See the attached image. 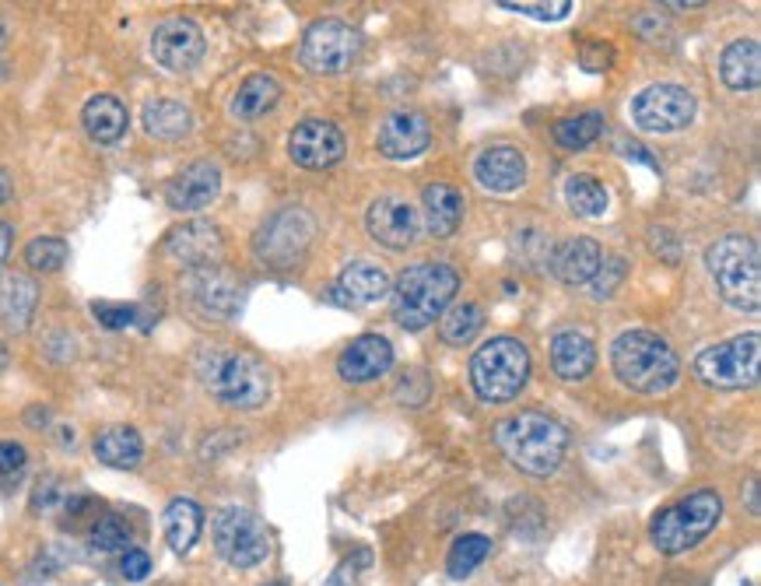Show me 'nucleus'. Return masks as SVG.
Listing matches in <instances>:
<instances>
[{
  "label": "nucleus",
  "mask_w": 761,
  "mask_h": 586,
  "mask_svg": "<svg viewBox=\"0 0 761 586\" xmlns=\"http://www.w3.org/2000/svg\"><path fill=\"white\" fill-rule=\"evenodd\" d=\"M456 292H459V274L450 263L439 260L411 263L397 278V285L389 289V295H394V319L404 330H424L453 306Z\"/></svg>",
  "instance_id": "f03ea898"
},
{
  "label": "nucleus",
  "mask_w": 761,
  "mask_h": 586,
  "mask_svg": "<svg viewBox=\"0 0 761 586\" xmlns=\"http://www.w3.org/2000/svg\"><path fill=\"white\" fill-rule=\"evenodd\" d=\"M288 155L303 169H330L344 158V134L330 120L309 116L288 137Z\"/></svg>",
  "instance_id": "4468645a"
},
{
  "label": "nucleus",
  "mask_w": 761,
  "mask_h": 586,
  "mask_svg": "<svg viewBox=\"0 0 761 586\" xmlns=\"http://www.w3.org/2000/svg\"><path fill=\"white\" fill-rule=\"evenodd\" d=\"M502 11H516V14H530L537 18V22H558V18H565L572 11L569 0H558V4H499Z\"/></svg>",
  "instance_id": "a19ab883"
},
{
  "label": "nucleus",
  "mask_w": 761,
  "mask_h": 586,
  "mask_svg": "<svg viewBox=\"0 0 761 586\" xmlns=\"http://www.w3.org/2000/svg\"><path fill=\"white\" fill-rule=\"evenodd\" d=\"M625 151H628V158H643V162H649L652 169H660V162H657V158H649L643 145H632V148H625Z\"/></svg>",
  "instance_id": "de8ad7c7"
},
{
  "label": "nucleus",
  "mask_w": 761,
  "mask_h": 586,
  "mask_svg": "<svg viewBox=\"0 0 761 586\" xmlns=\"http://www.w3.org/2000/svg\"><path fill=\"white\" fill-rule=\"evenodd\" d=\"M481 327H485V309L477 306V302H459V306H450L446 313L439 316V334H442V341L456 345V348L470 345Z\"/></svg>",
  "instance_id": "473e14b6"
},
{
  "label": "nucleus",
  "mask_w": 761,
  "mask_h": 586,
  "mask_svg": "<svg viewBox=\"0 0 761 586\" xmlns=\"http://www.w3.org/2000/svg\"><path fill=\"white\" fill-rule=\"evenodd\" d=\"M166 250L193 271H211L222 263V233L211 222H186L172 228L166 239Z\"/></svg>",
  "instance_id": "2eb2a0df"
},
{
  "label": "nucleus",
  "mask_w": 761,
  "mask_h": 586,
  "mask_svg": "<svg viewBox=\"0 0 761 586\" xmlns=\"http://www.w3.org/2000/svg\"><path fill=\"white\" fill-rule=\"evenodd\" d=\"M719 78L734 92H754L761 81V46L758 40H737L723 49L719 57Z\"/></svg>",
  "instance_id": "393cba45"
},
{
  "label": "nucleus",
  "mask_w": 761,
  "mask_h": 586,
  "mask_svg": "<svg viewBox=\"0 0 761 586\" xmlns=\"http://www.w3.org/2000/svg\"><path fill=\"white\" fill-rule=\"evenodd\" d=\"M81 123L95 145H116V140L127 134V105L116 95H95L84 102Z\"/></svg>",
  "instance_id": "a878e982"
},
{
  "label": "nucleus",
  "mask_w": 761,
  "mask_h": 586,
  "mask_svg": "<svg viewBox=\"0 0 761 586\" xmlns=\"http://www.w3.org/2000/svg\"><path fill=\"white\" fill-rule=\"evenodd\" d=\"M709 274L716 281V292L730 302L734 309L754 313L761 302V257L758 243L751 236H723L705 253Z\"/></svg>",
  "instance_id": "39448f33"
},
{
  "label": "nucleus",
  "mask_w": 761,
  "mask_h": 586,
  "mask_svg": "<svg viewBox=\"0 0 761 586\" xmlns=\"http://www.w3.org/2000/svg\"><path fill=\"white\" fill-rule=\"evenodd\" d=\"M268 586H288V583H268Z\"/></svg>",
  "instance_id": "603ef678"
},
{
  "label": "nucleus",
  "mask_w": 761,
  "mask_h": 586,
  "mask_svg": "<svg viewBox=\"0 0 761 586\" xmlns=\"http://www.w3.org/2000/svg\"><path fill=\"white\" fill-rule=\"evenodd\" d=\"M151 57L172 75H186L204 57V32L190 18H166L151 32Z\"/></svg>",
  "instance_id": "ddd939ff"
},
{
  "label": "nucleus",
  "mask_w": 761,
  "mask_h": 586,
  "mask_svg": "<svg viewBox=\"0 0 761 586\" xmlns=\"http://www.w3.org/2000/svg\"><path fill=\"white\" fill-rule=\"evenodd\" d=\"M389 274L373 260H355L348 263L338 278V289H333V298L341 306H373V302L389 295Z\"/></svg>",
  "instance_id": "4be33fe9"
},
{
  "label": "nucleus",
  "mask_w": 761,
  "mask_h": 586,
  "mask_svg": "<svg viewBox=\"0 0 761 586\" xmlns=\"http://www.w3.org/2000/svg\"><path fill=\"white\" fill-rule=\"evenodd\" d=\"M204 530V509L193 499H172L166 509V541L175 555H190L193 544L201 541Z\"/></svg>",
  "instance_id": "c85d7f7f"
},
{
  "label": "nucleus",
  "mask_w": 761,
  "mask_h": 586,
  "mask_svg": "<svg viewBox=\"0 0 761 586\" xmlns=\"http://www.w3.org/2000/svg\"><path fill=\"white\" fill-rule=\"evenodd\" d=\"M8 198H11V180H8V172H0V204Z\"/></svg>",
  "instance_id": "09e8293b"
},
{
  "label": "nucleus",
  "mask_w": 761,
  "mask_h": 586,
  "mask_svg": "<svg viewBox=\"0 0 761 586\" xmlns=\"http://www.w3.org/2000/svg\"><path fill=\"white\" fill-rule=\"evenodd\" d=\"M421 204H424V225H429V233L435 239H450L459 218H464V198L446 183H432L424 187Z\"/></svg>",
  "instance_id": "cd10ccee"
},
{
  "label": "nucleus",
  "mask_w": 761,
  "mask_h": 586,
  "mask_svg": "<svg viewBox=\"0 0 761 586\" xmlns=\"http://www.w3.org/2000/svg\"><path fill=\"white\" fill-rule=\"evenodd\" d=\"M614 376L635 394H663L678 383L681 362L660 334L652 330H628L611 345Z\"/></svg>",
  "instance_id": "7ed1b4c3"
},
{
  "label": "nucleus",
  "mask_w": 761,
  "mask_h": 586,
  "mask_svg": "<svg viewBox=\"0 0 761 586\" xmlns=\"http://www.w3.org/2000/svg\"><path fill=\"white\" fill-rule=\"evenodd\" d=\"M4 369H8V348L0 345V372H4Z\"/></svg>",
  "instance_id": "3c124183"
},
{
  "label": "nucleus",
  "mask_w": 761,
  "mask_h": 586,
  "mask_svg": "<svg viewBox=\"0 0 761 586\" xmlns=\"http://www.w3.org/2000/svg\"><path fill=\"white\" fill-rule=\"evenodd\" d=\"M186 298L197 316H204L207 324H225V319H232L236 309H239V289L232 278H225L218 268L211 271H197L190 278L186 285Z\"/></svg>",
  "instance_id": "dca6fc26"
},
{
  "label": "nucleus",
  "mask_w": 761,
  "mask_h": 586,
  "mask_svg": "<svg viewBox=\"0 0 761 586\" xmlns=\"http://www.w3.org/2000/svg\"><path fill=\"white\" fill-rule=\"evenodd\" d=\"M25 460H29V453H25L22 442H14V439L0 442V474H4V477L22 474L25 471Z\"/></svg>",
  "instance_id": "79ce46f5"
},
{
  "label": "nucleus",
  "mask_w": 761,
  "mask_h": 586,
  "mask_svg": "<svg viewBox=\"0 0 761 586\" xmlns=\"http://www.w3.org/2000/svg\"><path fill=\"white\" fill-rule=\"evenodd\" d=\"M600 263H604L600 243L576 236V239H565L552 253V274L561 285H587V281H593V274L600 271Z\"/></svg>",
  "instance_id": "5701e85b"
},
{
  "label": "nucleus",
  "mask_w": 761,
  "mask_h": 586,
  "mask_svg": "<svg viewBox=\"0 0 761 586\" xmlns=\"http://www.w3.org/2000/svg\"><path fill=\"white\" fill-rule=\"evenodd\" d=\"M600 131H604V113L593 110V113H579V116H569V120H558L555 123V140L565 151H582L600 137Z\"/></svg>",
  "instance_id": "f704fd0d"
},
{
  "label": "nucleus",
  "mask_w": 761,
  "mask_h": 586,
  "mask_svg": "<svg viewBox=\"0 0 761 586\" xmlns=\"http://www.w3.org/2000/svg\"><path fill=\"white\" fill-rule=\"evenodd\" d=\"M723 517V499L713 488H698L688 499L667 506L649 527V538L657 544V552L663 555H681L688 548H695L716 530Z\"/></svg>",
  "instance_id": "0eeeda50"
},
{
  "label": "nucleus",
  "mask_w": 761,
  "mask_h": 586,
  "mask_svg": "<svg viewBox=\"0 0 761 586\" xmlns=\"http://www.w3.org/2000/svg\"><path fill=\"white\" fill-rule=\"evenodd\" d=\"M95 457L110 467L130 471L140 464V457H145V442H140V436L130 425H113V429H105L95 439Z\"/></svg>",
  "instance_id": "2f4dec72"
},
{
  "label": "nucleus",
  "mask_w": 761,
  "mask_h": 586,
  "mask_svg": "<svg viewBox=\"0 0 761 586\" xmlns=\"http://www.w3.org/2000/svg\"><path fill=\"white\" fill-rule=\"evenodd\" d=\"M389 365H394V345L379 334H362L355 337L338 359V372L344 383H373L379 376H386Z\"/></svg>",
  "instance_id": "f3484780"
},
{
  "label": "nucleus",
  "mask_w": 761,
  "mask_h": 586,
  "mask_svg": "<svg viewBox=\"0 0 761 586\" xmlns=\"http://www.w3.org/2000/svg\"><path fill=\"white\" fill-rule=\"evenodd\" d=\"M201 380L218 404L232 412H257L271 397V372L246 351H207L201 362Z\"/></svg>",
  "instance_id": "20e7f679"
},
{
  "label": "nucleus",
  "mask_w": 761,
  "mask_h": 586,
  "mask_svg": "<svg viewBox=\"0 0 761 586\" xmlns=\"http://www.w3.org/2000/svg\"><path fill=\"white\" fill-rule=\"evenodd\" d=\"M4 43H8V25H4V18H0V49H4Z\"/></svg>",
  "instance_id": "8fccbe9b"
},
{
  "label": "nucleus",
  "mask_w": 761,
  "mask_h": 586,
  "mask_svg": "<svg viewBox=\"0 0 761 586\" xmlns=\"http://www.w3.org/2000/svg\"><path fill=\"white\" fill-rule=\"evenodd\" d=\"M67 260V243L64 239H53V236H43V239H32L25 246V263L32 271H60Z\"/></svg>",
  "instance_id": "4c0bfd02"
},
{
  "label": "nucleus",
  "mask_w": 761,
  "mask_h": 586,
  "mask_svg": "<svg viewBox=\"0 0 761 586\" xmlns=\"http://www.w3.org/2000/svg\"><path fill=\"white\" fill-rule=\"evenodd\" d=\"M488 552H491V541H488L485 534H464V538H456L453 548H450V559H446L450 576H456V579L470 576V573L477 570V565H481V562L488 559Z\"/></svg>",
  "instance_id": "c9c22d12"
},
{
  "label": "nucleus",
  "mask_w": 761,
  "mask_h": 586,
  "mask_svg": "<svg viewBox=\"0 0 761 586\" xmlns=\"http://www.w3.org/2000/svg\"><path fill=\"white\" fill-rule=\"evenodd\" d=\"M695 380L713 386V390H740L758 383L761 369V337L758 334H740L730 341L702 348L695 354Z\"/></svg>",
  "instance_id": "6e6552de"
},
{
  "label": "nucleus",
  "mask_w": 761,
  "mask_h": 586,
  "mask_svg": "<svg viewBox=\"0 0 761 586\" xmlns=\"http://www.w3.org/2000/svg\"><path fill=\"white\" fill-rule=\"evenodd\" d=\"M597 365V348L582 330H558L552 337V369L555 376L579 383L587 380Z\"/></svg>",
  "instance_id": "b1692460"
},
{
  "label": "nucleus",
  "mask_w": 761,
  "mask_h": 586,
  "mask_svg": "<svg viewBox=\"0 0 761 586\" xmlns=\"http://www.w3.org/2000/svg\"><path fill=\"white\" fill-rule=\"evenodd\" d=\"M35 306H39V289H35V281H29L25 274L0 278V324L11 330H25Z\"/></svg>",
  "instance_id": "bb28decb"
},
{
  "label": "nucleus",
  "mask_w": 761,
  "mask_h": 586,
  "mask_svg": "<svg viewBox=\"0 0 761 586\" xmlns=\"http://www.w3.org/2000/svg\"><path fill=\"white\" fill-rule=\"evenodd\" d=\"M474 176H477V183L491 193H512L526 183V158L512 145H495L477 155Z\"/></svg>",
  "instance_id": "412c9836"
},
{
  "label": "nucleus",
  "mask_w": 761,
  "mask_h": 586,
  "mask_svg": "<svg viewBox=\"0 0 761 586\" xmlns=\"http://www.w3.org/2000/svg\"><path fill=\"white\" fill-rule=\"evenodd\" d=\"M365 225H368V236L389 246V250H407V246L418 239V211L397 198H379L368 207Z\"/></svg>",
  "instance_id": "a211bd4d"
},
{
  "label": "nucleus",
  "mask_w": 761,
  "mask_h": 586,
  "mask_svg": "<svg viewBox=\"0 0 761 586\" xmlns=\"http://www.w3.org/2000/svg\"><path fill=\"white\" fill-rule=\"evenodd\" d=\"M495 442L516 471L547 477L561 467L565 450H569V432H565L561 421L544 412H520L499 421Z\"/></svg>",
  "instance_id": "f257e3e1"
},
{
  "label": "nucleus",
  "mask_w": 761,
  "mask_h": 586,
  "mask_svg": "<svg viewBox=\"0 0 761 586\" xmlns=\"http://www.w3.org/2000/svg\"><path fill=\"white\" fill-rule=\"evenodd\" d=\"M53 485H57V477H46V482H39V492H35V509H49L53 503H57V488H53Z\"/></svg>",
  "instance_id": "a18cd8bd"
},
{
  "label": "nucleus",
  "mask_w": 761,
  "mask_h": 586,
  "mask_svg": "<svg viewBox=\"0 0 761 586\" xmlns=\"http://www.w3.org/2000/svg\"><path fill=\"white\" fill-rule=\"evenodd\" d=\"M120 573L127 576V579H145L151 573V559L148 552H140V548H127L120 559Z\"/></svg>",
  "instance_id": "37998d69"
},
{
  "label": "nucleus",
  "mask_w": 761,
  "mask_h": 586,
  "mask_svg": "<svg viewBox=\"0 0 761 586\" xmlns=\"http://www.w3.org/2000/svg\"><path fill=\"white\" fill-rule=\"evenodd\" d=\"M140 123H145V131L158 140H180L193 127V113L175 99H151L145 110H140Z\"/></svg>",
  "instance_id": "c756f323"
},
{
  "label": "nucleus",
  "mask_w": 761,
  "mask_h": 586,
  "mask_svg": "<svg viewBox=\"0 0 761 586\" xmlns=\"http://www.w3.org/2000/svg\"><path fill=\"white\" fill-rule=\"evenodd\" d=\"M316 236V222L306 215L303 207H285L274 218L263 222L257 236V253L260 260L274 263V268H292L306 257L309 243Z\"/></svg>",
  "instance_id": "f8f14e48"
},
{
  "label": "nucleus",
  "mask_w": 761,
  "mask_h": 586,
  "mask_svg": "<svg viewBox=\"0 0 761 586\" xmlns=\"http://www.w3.org/2000/svg\"><path fill=\"white\" fill-rule=\"evenodd\" d=\"M565 201L582 218H604L607 211V190L593 176H569L565 180Z\"/></svg>",
  "instance_id": "72a5a7b5"
},
{
  "label": "nucleus",
  "mask_w": 761,
  "mask_h": 586,
  "mask_svg": "<svg viewBox=\"0 0 761 586\" xmlns=\"http://www.w3.org/2000/svg\"><path fill=\"white\" fill-rule=\"evenodd\" d=\"M625 260L622 257H607L604 263H600V271L593 274V295L597 298H607L617 292V285L625 281Z\"/></svg>",
  "instance_id": "ea45409f"
},
{
  "label": "nucleus",
  "mask_w": 761,
  "mask_h": 586,
  "mask_svg": "<svg viewBox=\"0 0 761 586\" xmlns=\"http://www.w3.org/2000/svg\"><path fill=\"white\" fill-rule=\"evenodd\" d=\"M362 40L359 32L338 22V18H320L313 22L303 35V46H298V60L313 75H344V70L359 60Z\"/></svg>",
  "instance_id": "9d476101"
},
{
  "label": "nucleus",
  "mask_w": 761,
  "mask_h": 586,
  "mask_svg": "<svg viewBox=\"0 0 761 586\" xmlns=\"http://www.w3.org/2000/svg\"><path fill=\"white\" fill-rule=\"evenodd\" d=\"M130 523L123 520V517H99L95 527H92V534H88V541H92L95 552H127V544H130Z\"/></svg>",
  "instance_id": "e433bc0d"
},
{
  "label": "nucleus",
  "mask_w": 761,
  "mask_h": 586,
  "mask_svg": "<svg viewBox=\"0 0 761 586\" xmlns=\"http://www.w3.org/2000/svg\"><path fill=\"white\" fill-rule=\"evenodd\" d=\"M222 169L215 162H193L166 187V201L172 211H201L218 198Z\"/></svg>",
  "instance_id": "aec40b11"
},
{
  "label": "nucleus",
  "mask_w": 761,
  "mask_h": 586,
  "mask_svg": "<svg viewBox=\"0 0 761 586\" xmlns=\"http://www.w3.org/2000/svg\"><path fill=\"white\" fill-rule=\"evenodd\" d=\"M368 562H373V552H368V548H359L355 559H348L341 570H338V576L330 579V586H351V583L359 579V570H365Z\"/></svg>",
  "instance_id": "c03bdc74"
},
{
  "label": "nucleus",
  "mask_w": 761,
  "mask_h": 586,
  "mask_svg": "<svg viewBox=\"0 0 761 586\" xmlns=\"http://www.w3.org/2000/svg\"><path fill=\"white\" fill-rule=\"evenodd\" d=\"M530 380V351L516 337H491L470 359V386L488 404H506L520 397Z\"/></svg>",
  "instance_id": "423d86ee"
},
{
  "label": "nucleus",
  "mask_w": 761,
  "mask_h": 586,
  "mask_svg": "<svg viewBox=\"0 0 761 586\" xmlns=\"http://www.w3.org/2000/svg\"><path fill=\"white\" fill-rule=\"evenodd\" d=\"M92 313L105 330H123L137 319V306H127V302H95Z\"/></svg>",
  "instance_id": "58836bf2"
},
{
  "label": "nucleus",
  "mask_w": 761,
  "mask_h": 586,
  "mask_svg": "<svg viewBox=\"0 0 761 586\" xmlns=\"http://www.w3.org/2000/svg\"><path fill=\"white\" fill-rule=\"evenodd\" d=\"M432 140V127L429 120H424L421 113H394L383 120V127L376 134V148L386 155V158H418L424 148H429Z\"/></svg>",
  "instance_id": "6ab92c4d"
},
{
  "label": "nucleus",
  "mask_w": 761,
  "mask_h": 586,
  "mask_svg": "<svg viewBox=\"0 0 761 586\" xmlns=\"http://www.w3.org/2000/svg\"><path fill=\"white\" fill-rule=\"evenodd\" d=\"M11 225L8 222H0V268L8 263V253H11Z\"/></svg>",
  "instance_id": "49530a36"
},
{
  "label": "nucleus",
  "mask_w": 761,
  "mask_h": 586,
  "mask_svg": "<svg viewBox=\"0 0 761 586\" xmlns=\"http://www.w3.org/2000/svg\"><path fill=\"white\" fill-rule=\"evenodd\" d=\"M215 548L236 570H253L271 555V530L257 512L242 506H228L215 517Z\"/></svg>",
  "instance_id": "1a4fd4ad"
},
{
  "label": "nucleus",
  "mask_w": 761,
  "mask_h": 586,
  "mask_svg": "<svg viewBox=\"0 0 761 586\" xmlns=\"http://www.w3.org/2000/svg\"><path fill=\"white\" fill-rule=\"evenodd\" d=\"M635 127L646 134H674L695 120V95L681 84H649L632 102Z\"/></svg>",
  "instance_id": "9b49d317"
},
{
  "label": "nucleus",
  "mask_w": 761,
  "mask_h": 586,
  "mask_svg": "<svg viewBox=\"0 0 761 586\" xmlns=\"http://www.w3.org/2000/svg\"><path fill=\"white\" fill-rule=\"evenodd\" d=\"M281 102V81L274 75H250L232 99V113L239 120H260Z\"/></svg>",
  "instance_id": "7c9ffc66"
}]
</instances>
